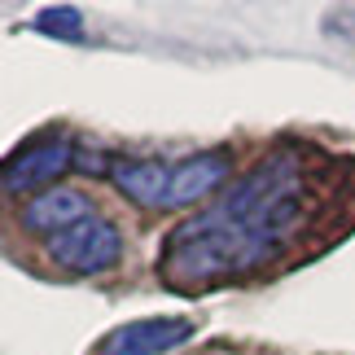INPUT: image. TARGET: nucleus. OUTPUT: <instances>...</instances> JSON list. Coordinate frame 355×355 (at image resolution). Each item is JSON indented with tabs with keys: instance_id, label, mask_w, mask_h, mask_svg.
Listing matches in <instances>:
<instances>
[{
	"instance_id": "f257e3e1",
	"label": "nucleus",
	"mask_w": 355,
	"mask_h": 355,
	"mask_svg": "<svg viewBox=\"0 0 355 355\" xmlns=\"http://www.w3.org/2000/svg\"><path fill=\"white\" fill-rule=\"evenodd\" d=\"M307 145H285L233 180L211 207L162 241L158 277L175 294H207L281 263L320 220L324 162H307Z\"/></svg>"
},
{
	"instance_id": "423d86ee",
	"label": "nucleus",
	"mask_w": 355,
	"mask_h": 355,
	"mask_svg": "<svg viewBox=\"0 0 355 355\" xmlns=\"http://www.w3.org/2000/svg\"><path fill=\"white\" fill-rule=\"evenodd\" d=\"M88 215H97V211H92V198H88V193L53 184V189H44V193L26 198V207H22V228L44 233V237H58V233H66V228H75L79 220H88Z\"/></svg>"
},
{
	"instance_id": "0eeeda50",
	"label": "nucleus",
	"mask_w": 355,
	"mask_h": 355,
	"mask_svg": "<svg viewBox=\"0 0 355 355\" xmlns=\"http://www.w3.org/2000/svg\"><path fill=\"white\" fill-rule=\"evenodd\" d=\"M228 171H233V154H228V149H211V154H198V158L175 162V171H171V193H167V211L193 207V202L211 198L215 189L228 180Z\"/></svg>"
},
{
	"instance_id": "6e6552de",
	"label": "nucleus",
	"mask_w": 355,
	"mask_h": 355,
	"mask_svg": "<svg viewBox=\"0 0 355 355\" xmlns=\"http://www.w3.org/2000/svg\"><path fill=\"white\" fill-rule=\"evenodd\" d=\"M35 26H40V31H44V35H62V40H84V22H79V13L75 9H44V13H40V18H35Z\"/></svg>"
},
{
	"instance_id": "39448f33",
	"label": "nucleus",
	"mask_w": 355,
	"mask_h": 355,
	"mask_svg": "<svg viewBox=\"0 0 355 355\" xmlns=\"http://www.w3.org/2000/svg\"><path fill=\"white\" fill-rule=\"evenodd\" d=\"M171 171L167 162H149V158H110L105 175L114 180L123 198H132L145 211H167V193H171Z\"/></svg>"
},
{
	"instance_id": "20e7f679",
	"label": "nucleus",
	"mask_w": 355,
	"mask_h": 355,
	"mask_svg": "<svg viewBox=\"0 0 355 355\" xmlns=\"http://www.w3.org/2000/svg\"><path fill=\"white\" fill-rule=\"evenodd\" d=\"M193 338V320L189 316H149V320H132L114 329L97 355H162L171 347H180Z\"/></svg>"
},
{
	"instance_id": "7ed1b4c3",
	"label": "nucleus",
	"mask_w": 355,
	"mask_h": 355,
	"mask_svg": "<svg viewBox=\"0 0 355 355\" xmlns=\"http://www.w3.org/2000/svg\"><path fill=\"white\" fill-rule=\"evenodd\" d=\"M75 167V145L71 136L62 132H49V136H35V141H26L22 149H13L5 158V193L13 198H26V193H44L53 189V180Z\"/></svg>"
},
{
	"instance_id": "f03ea898",
	"label": "nucleus",
	"mask_w": 355,
	"mask_h": 355,
	"mask_svg": "<svg viewBox=\"0 0 355 355\" xmlns=\"http://www.w3.org/2000/svg\"><path fill=\"white\" fill-rule=\"evenodd\" d=\"M49 259L62 272L92 277V272H105L123 259V237L105 215H88V220H79L75 228L49 237Z\"/></svg>"
}]
</instances>
